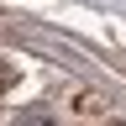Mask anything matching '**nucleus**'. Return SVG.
<instances>
[{
  "label": "nucleus",
  "instance_id": "f257e3e1",
  "mask_svg": "<svg viewBox=\"0 0 126 126\" xmlns=\"http://www.w3.org/2000/svg\"><path fill=\"white\" fill-rule=\"evenodd\" d=\"M16 79H21V68H16V63H5V58H0V94H5V89L16 84Z\"/></svg>",
  "mask_w": 126,
  "mask_h": 126
}]
</instances>
